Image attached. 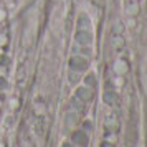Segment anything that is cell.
Returning <instances> with one entry per match:
<instances>
[{
    "mask_svg": "<svg viewBox=\"0 0 147 147\" xmlns=\"http://www.w3.org/2000/svg\"><path fill=\"white\" fill-rule=\"evenodd\" d=\"M71 63H73V68H80V69L86 68V61L83 60H71Z\"/></svg>",
    "mask_w": 147,
    "mask_h": 147,
    "instance_id": "1",
    "label": "cell"
},
{
    "mask_svg": "<svg viewBox=\"0 0 147 147\" xmlns=\"http://www.w3.org/2000/svg\"><path fill=\"white\" fill-rule=\"evenodd\" d=\"M3 88H7V83H5V80L0 78V89H3Z\"/></svg>",
    "mask_w": 147,
    "mask_h": 147,
    "instance_id": "2",
    "label": "cell"
}]
</instances>
